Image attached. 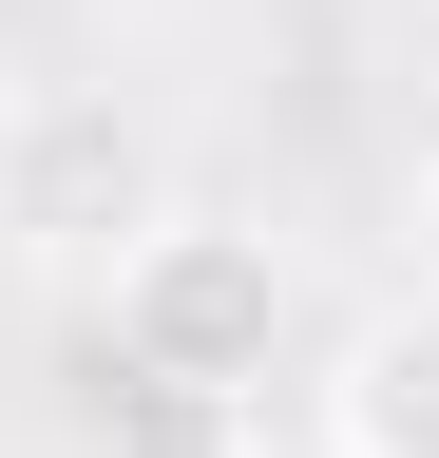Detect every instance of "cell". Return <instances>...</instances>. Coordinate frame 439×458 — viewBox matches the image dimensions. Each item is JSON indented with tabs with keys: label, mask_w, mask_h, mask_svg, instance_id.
Returning a JSON list of instances; mask_svg holds the SVG:
<instances>
[{
	"label": "cell",
	"mask_w": 439,
	"mask_h": 458,
	"mask_svg": "<svg viewBox=\"0 0 439 458\" xmlns=\"http://www.w3.org/2000/svg\"><path fill=\"white\" fill-rule=\"evenodd\" d=\"M287 249L267 229H210V210H153L115 267H96V344H115V382H173V401H267L287 363Z\"/></svg>",
	"instance_id": "cell-1"
},
{
	"label": "cell",
	"mask_w": 439,
	"mask_h": 458,
	"mask_svg": "<svg viewBox=\"0 0 439 458\" xmlns=\"http://www.w3.org/2000/svg\"><path fill=\"white\" fill-rule=\"evenodd\" d=\"M173 210V153H153V114L134 96H20L0 114V229H20V249H58V267H115L134 229Z\"/></svg>",
	"instance_id": "cell-2"
},
{
	"label": "cell",
	"mask_w": 439,
	"mask_h": 458,
	"mask_svg": "<svg viewBox=\"0 0 439 458\" xmlns=\"http://www.w3.org/2000/svg\"><path fill=\"white\" fill-rule=\"evenodd\" d=\"M325 458H439V306H363L325 344Z\"/></svg>",
	"instance_id": "cell-3"
},
{
	"label": "cell",
	"mask_w": 439,
	"mask_h": 458,
	"mask_svg": "<svg viewBox=\"0 0 439 458\" xmlns=\"http://www.w3.org/2000/svg\"><path fill=\"white\" fill-rule=\"evenodd\" d=\"M96 458H249V401H173V382H96Z\"/></svg>",
	"instance_id": "cell-4"
},
{
	"label": "cell",
	"mask_w": 439,
	"mask_h": 458,
	"mask_svg": "<svg viewBox=\"0 0 439 458\" xmlns=\"http://www.w3.org/2000/svg\"><path fill=\"white\" fill-rule=\"evenodd\" d=\"M420 229H439V134H420Z\"/></svg>",
	"instance_id": "cell-5"
},
{
	"label": "cell",
	"mask_w": 439,
	"mask_h": 458,
	"mask_svg": "<svg viewBox=\"0 0 439 458\" xmlns=\"http://www.w3.org/2000/svg\"><path fill=\"white\" fill-rule=\"evenodd\" d=\"M249 458H325V439H249Z\"/></svg>",
	"instance_id": "cell-6"
},
{
	"label": "cell",
	"mask_w": 439,
	"mask_h": 458,
	"mask_svg": "<svg viewBox=\"0 0 439 458\" xmlns=\"http://www.w3.org/2000/svg\"><path fill=\"white\" fill-rule=\"evenodd\" d=\"M420 20H439V0H420Z\"/></svg>",
	"instance_id": "cell-7"
}]
</instances>
